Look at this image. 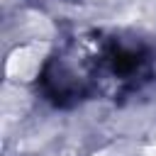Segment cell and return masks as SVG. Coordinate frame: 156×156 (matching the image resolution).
I'll return each mask as SVG.
<instances>
[{"label": "cell", "instance_id": "cell-2", "mask_svg": "<svg viewBox=\"0 0 156 156\" xmlns=\"http://www.w3.org/2000/svg\"><path fill=\"white\" fill-rule=\"evenodd\" d=\"M146 154H149V156H156V139H154V144L146 149Z\"/></svg>", "mask_w": 156, "mask_h": 156}, {"label": "cell", "instance_id": "cell-1", "mask_svg": "<svg viewBox=\"0 0 156 156\" xmlns=\"http://www.w3.org/2000/svg\"><path fill=\"white\" fill-rule=\"evenodd\" d=\"M37 68H39V49L34 46H24L15 51L12 58L7 61V73L15 78H29Z\"/></svg>", "mask_w": 156, "mask_h": 156}]
</instances>
